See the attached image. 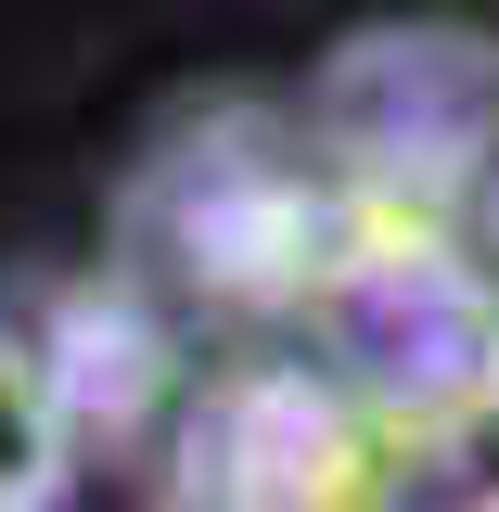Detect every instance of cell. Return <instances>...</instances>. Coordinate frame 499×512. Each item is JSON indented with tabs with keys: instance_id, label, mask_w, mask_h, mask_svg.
Segmentation results:
<instances>
[{
	"instance_id": "cell-1",
	"label": "cell",
	"mask_w": 499,
	"mask_h": 512,
	"mask_svg": "<svg viewBox=\"0 0 499 512\" xmlns=\"http://www.w3.org/2000/svg\"><path fill=\"white\" fill-rule=\"evenodd\" d=\"M52 474H64V397H52V372L0 333V512H39Z\"/></svg>"
}]
</instances>
